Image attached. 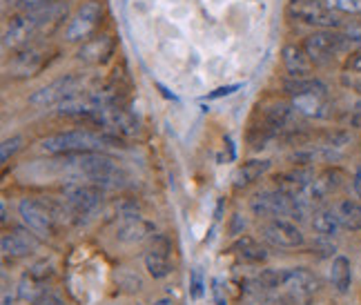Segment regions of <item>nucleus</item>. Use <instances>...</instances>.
I'll return each instance as SVG.
<instances>
[{
  "label": "nucleus",
  "mask_w": 361,
  "mask_h": 305,
  "mask_svg": "<svg viewBox=\"0 0 361 305\" xmlns=\"http://www.w3.org/2000/svg\"><path fill=\"white\" fill-rule=\"evenodd\" d=\"M250 210L259 218H288V220H301L308 216V212L297 203L293 194L283 189H263L257 197L250 201Z\"/></svg>",
  "instance_id": "7ed1b4c3"
},
{
  "label": "nucleus",
  "mask_w": 361,
  "mask_h": 305,
  "mask_svg": "<svg viewBox=\"0 0 361 305\" xmlns=\"http://www.w3.org/2000/svg\"><path fill=\"white\" fill-rule=\"evenodd\" d=\"M203 294H205V274L201 266H194L190 270V297L194 301H199L203 299Z\"/></svg>",
  "instance_id": "a878e982"
},
{
  "label": "nucleus",
  "mask_w": 361,
  "mask_h": 305,
  "mask_svg": "<svg viewBox=\"0 0 361 305\" xmlns=\"http://www.w3.org/2000/svg\"><path fill=\"white\" fill-rule=\"evenodd\" d=\"M270 168H272L270 158H252V161L243 163L241 168L237 170V174H234V187L241 189V187L252 185L255 181H259L263 174L270 172Z\"/></svg>",
  "instance_id": "412c9836"
},
{
  "label": "nucleus",
  "mask_w": 361,
  "mask_h": 305,
  "mask_svg": "<svg viewBox=\"0 0 361 305\" xmlns=\"http://www.w3.org/2000/svg\"><path fill=\"white\" fill-rule=\"evenodd\" d=\"M7 220H9V214H7V203L3 201V203H0V223L7 225Z\"/></svg>",
  "instance_id": "ea45409f"
},
{
  "label": "nucleus",
  "mask_w": 361,
  "mask_h": 305,
  "mask_svg": "<svg viewBox=\"0 0 361 305\" xmlns=\"http://www.w3.org/2000/svg\"><path fill=\"white\" fill-rule=\"evenodd\" d=\"M293 3H326V0H293Z\"/></svg>",
  "instance_id": "c03bdc74"
},
{
  "label": "nucleus",
  "mask_w": 361,
  "mask_h": 305,
  "mask_svg": "<svg viewBox=\"0 0 361 305\" xmlns=\"http://www.w3.org/2000/svg\"><path fill=\"white\" fill-rule=\"evenodd\" d=\"M348 69L355 74H361V51H355L350 54V58H348Z\"/></svg>",
  "instance_id": "e433bc0d"
},
{
  "label": "nucleus",
  "mask_w": 361,
  "mask_h": 305,
  "mask_svg": "<svg viewBox=\"0 0 361 305\" xmlns=\"http://www.w3.org/2000/svg\"><path fill=\"white\" fill-rule=\"evenodd\" d=\"M343 34L348 36V40H350L353 45H357V47L361 49V25H359V23L348 25V27L343 30Z\"/></svg>",
  "instance_id": "473e14b6"
},
{
  "label": "nucleus",
  "mask_w": 361,
  "mask_h": 305,
  "mask_svg": "<svg viewBox=\"0 0 361 305\" xmlns=\"http://www.w3.org/2000/svg\"><path fill=\"white\" fill-rule=\"evenodd\" d=\"M40 247V239L32 230L27 228H13L9 232L3 234V239H0V249H3V256L5 259H25L30 256L32 252Z\"/></svg>",
  "instance_id": "4468645a"
},
{
  "label": "nucleus",
  "mask_w": 361,
  "mask_h": 305,
  "mask_svg": "<svg viewBox=\"0 0 361 305\" xmlns=\"http://www.w3.org/2000/svg\"><path fill=\"white\" fill-rule=\"evenodd\" d=\"M154 305H176L170 297H163V299H157L154 301Z\"/></svg>",
  "instance_id": "79ce46f5"
},
{
  "label": "nucleus",
  "mask_w": 361,
  "mask_h": 305,
  "mask_svg": "<svg viewBox=\"0 0 361 305\" xmlns=\"http://www.w3.org/2000/svg\"><path fill=\"white\" fill-rule=\"evenodd\" d=\"M157 234V225L141 214H125L114 223V239L125 245L145 243Z\"/></svg>",
  "instance_id": "9b49d317"
},
{
  "label": "nucleus",
  "mask_w": 361,
  "mask_h": 305,
  "mask_svg": "<svg viewBox=\"0 0 361 305\" xmlns=\"http://www.w3.org/2000/svg\"><path fill=\"white\" fill-rule=\"evenodd\" d=\"M23 145V136H11V138H5L3 145H0V163H7L16 151L20 149Z\"/></svg>",
  "instance_id": "cd10ccee"
},
{
  "label": "nucleus",
  "mask_w": 361,
  "mask_h": 305,
  "mask_svg": "<svg viewBox=\"0 0 361 305\" xmlns=\"http://www.w3.org/2000/svg\"><path fill=\"white\" fill-rule=\"evenodd\" d=\"M116 134H94L87 130H69L51 134L40 141L45 154H82V151H103L105 147H118Z\"/></svg>",
  "instance_id": "f03ea898"
},
{
  "label": "nucleus",
  "mask_w": 361,
  "mask_h": 305,
  "mask_svg": "<svg viewBox=\"0 0 361 305\" xmlns=\"http://www.w3.org/2000/svg\"><path fill=\"white\" fill-rule=\"evenodd\" d=\"M232 254L237 256L239 261L243 263H250V266H261V263H266L268 261V249L263 247L257 239L252 237H237V241L232 243Z\"/></svg>",
  "instance_id": "6ab92c4d"
},
{
  "label": "nucleus",
  "mask_w": 361,
  "mask_h": 305,
  "mask_svg": "<svg viewBox=\"0 0 361 305\" xmlns=\"http://www.w3.org/2000/svg\"><path fill=\"white\" fill-rule=\"evenodd\" d=\"M61 168L69 181H85L103 189H121L128 185V174L112 156L103 154V151L63 154Z\"/></svg>",
  "instance_id": "f257e3e1"
},
{
  "label": "nucleus",
  "mask_w": 361,
  "mask_h": 305,
  "mask_svg": "<svg viewBox=\"0 0 361 305\" xmlns=\"http://www.w3.org/2000/svg\"><path fill=\"white\" fill-rule=\"evenodd\" d=\"M330 285L335 290L337 294H348L350 292V285H353V266H350V259L337 254L332 259V266H330Z\"/></svg>",
  "instance_id": "aec40b11"
},
{
  "label": "nucleus",
  "mask_w": 361,
  "mask_h": 305,
  "mask_svg": "<svg viewBox=\"0 0 361 305\" xmlns=\"http://www.w3.org/2000/svg\"><path fill=\"white\" fill-rule=\"evenodd\" d=\"M288 13L305 25L319 27V30H339L343 25L339 11L330 9L326 3H290Z\"/></svg>",
  "instance_id": "9d476101"
},
{
  "label": "nucleus",
  "mask_w": 361,
  "mask_h": 305,
  "mask_svg": "<svg viewBox=\"0 0 361 305\" xmlns=\"http://www.w3.org/2000/svg\"><path fill=\"white\" fill-rule=\"evenodd\" d=\"M350 141H353V136H350V132H335V134H330L328 138H326V147H330L332 151H337V154H341V151L350 145Z\"/></svg>",
  "instance_id": "bb28decb"
},
{
  "label": "nucleus",
  "mask_w": 361,
  "mask_h": 305,
  "mask_svg": "<svg viewBox=\"0 0 361 305\" xmlns=\"http://www.w3.org/2000/svg\"><path fill=\"white\" fill-rule=\"evenodd\" d=\"M145 270L152 279H165L172 272V241L165 234H154L145 252Z\"/></svg>",
  "instance_id": "f8f14e48"
},
{
  "label": "nucleus",
  "mask_w": 361,
  "mask_h": 305,
  "mask_svg": "<svg viewBox=\"0 0 361 305\" xmlns=\"http://www.w3.org/2000/svg\"><path fill=\"white\" fill-rule=\"evenodd\" d=\"M237 89H241V85L237 82V85H226V87H219V89H214V92H210L205 96L207 101H214V99H224V96H232Z\"/></svg>",
  "instance_id": "72a5a7b5"
},
{
  "label": "nucleus",
  "mask_w": 361,
  "mask_h": 305,
  "mask_svg": "<svg viewBox=\"0 0 361 305\" xmlns=\"http://www.w3.org/2000/svg\"><path fill=\"white\" fill-rule=\"evenodd\" d=\"M337 214L341 220V228L348 232H361V203L343 199L337 205Z\"/></svg>",
  "instance_id": "393cba45"
},
{
  "label": "nucleus",
  "mask_w": 361,
  "mask_h": 305,
  "mask_svg": "<svg viewBox=\"0 0 361 305\" xmlns=\"http://www.w3.org/2000/svg\"><path fill=\"white\" fill-rule=\"evenodd\" d=\"M63 201L72 207L74 214L78 216V220H82V216H90L92 212H96L101 207L103 199H105V189L92 183H80V181H67L61 187Z\"/></svg>",
  "instance_id": "423d86ee"
},
{
  "label": "nucleus",
  "mask_w": 361,
  "mask_h": 305,
  "mask_svg": "<svg viewBox=\"0 0 361 305\" xmlns=\"http://www.w3.org/2000/svg\"><path fill=\"white\" fill-rule=\"evenodd\" d=\"M30 272L36 276V279H40L43 283H47L51 276H54V263L51 261H47V259H40V261H36L34 266L30 268Z\"/></svg>",
  "instance_id": "c85d7f7f"
},
{
  "label": "nucleus",
  "mask_w": 361,
  "mask_h": 305,
  "mask_svg": "<svg viewBox=\"0 0 361 305\" xmlns=\"http://www.w3.org/2000/svg\"><path fill=\"white\" fill-rule=\"evenodd\" d=\"M43 67H45V54L36 47H30L11 58V63L7 65V74L11 78H30L36 76Z\"/></svg>",
  "instance_id": "2eb2a0df"
},
{
  "label": "nucleus",
  "mask_w": 361,
  "mask_h": 305,
  "mask_svg": "<svg viewBox=\"0 0 361 305\" xmlns=\"http://www.w3.org/2000/svg\"><path fill=\"white\" fill-rule=\"evenodd\" d=\"M112 54H114V38L103 34V36L85 40V43L80 45V49L76 51V58L85 65H101V63H107Z\"/></svg>",
  "instance_id": "dca6fc26"
},
{
  "label": "nucleus",
  "mask_w": 361,
  "mask_h": 305,
  "mask_svg": "<svg viewBox=\"0 0 361 305\" xmlns=\"http://www.w3.org/2000/svg\"><path fill=\"white\" fill-rule=\"evenodd\" d=\"M350 45L353 43L345 34L337 30H322L305 38L303 49L308 54V58L312 61V65H328L332 58H337L339 54L348 51Z\"/></svg>",
  "instance_id": "20e7f679"
},
{
  "label": "nucleus",
  "mask_w": 361,
  "mask_h": 305,
  "mask_svg": "<svg viewBox=\"0 0 361 305\" xmlns=\"http://www.w3.org/2000/svg\"><path fill=\"white\" fill-rule=\"evenodd\" d=\"M312 230L322 239L337 237L339 230H341V220H339L337 210H330V207H322V210H317L314 216H312Z\"/></svg>",
  "instance_id": "4be33fe9"
},
{
  "label": "nucleus",
  "mask_w": 361,
  "mask_h": 305,
  "mask_svg": "<svg viewBox=\"0 0 361 305\" xmlns=\"http://www.w3.org/2000/svg\"><path fill=\"white\" fill-rule=\"evenodd\" d=\"M221 212H224V201H219V203H216V212H214V218H216V220L221 218Z\"/></svg>",
  "instance_id": "37998d69"
},
{
  "label": "nucleus",
  "mask_w": 361,
  "mask_h": 305,
  "mask_svg": "<svg viewBox=\"0 0 361 305\" xmlns=\"http://www.w3.org/2000/svg\"><path fill=\"white\" fill-rule=\"evenodd\" d=\"M281 58L286 65V72L290 78H310L312 74V61L308 58L303 47L299 45H286L281 51Z\"/></svg>",
  "instance_id": "a211bd4d"
},
{
  "label": "nucleus",
  "mask_w": 361,
  "mask_h": 305,
  "mask_svg": "<svg viewBox=\"0 0 361 305\" xmlns=\"http://www.w3.org/2000/svg\"><path fill=\"white\" fill-rule=\"evenodd\" d=\"M353 189H355V194H357V199L361 201V163L357 165V170H355V174H353Z\"/></svg>",
  "instance_id": "4c0bfd02"
},
{
  "label": "nucleus",
  "mask_w": 361,
  "mask_h": 305,
  "mask_svg": "<svg viewBox=\"0 0 361 305\" xmlns=\"http://www.w3.org/2000/svg\"><path fill=\"white\" fill-rule=\"evenodd\" d=\"M80 82H82V78L78 74H65V76H61L56 80H51L49 85L36 89L30 96V105L38 107V109H45V107H51V105H61L65 99H69V96H74L76 92H80Z\"/></svg>",
  "instance_id": "1a4fd4ad"
},
{
  "label": "nucleus",
  "mask_w": 361,
  "mask_h": 305,
  "mask_svg": "<svg viewBox=\"0 0 361 305\" xmlns=\"http://www.w3.org/2000/svg\"><path fill=\"white\" fill-rule=\"evenodd\" d=\"M210 285H212V287H210V292H212V301H214V305H228L224 279H219V276H214Z\"/></svg>",
  "instance_id": "7c9ffc66"
},
{
  "label": "nucleus",
  "mask_w": 361,
  "mask_h": 305,
  "mask_svg": "<svg viewBox=\"0 0 361 305\" xmlns=\"http://www.w3.org/2000/svg\"><path fill=\"white\" fill-rule=\"evenodd\" d=\"M18 214L27 230H32L40 239H51L56 234V218L49 212V207L40 199H20Z\"/></svg>",
  "instance_id": "6e6552de"
},
{
  "label": "nucleus",
  "mask_w": 361,
  "mask_h": 305,
  "mask_svg": "<svg viewBox=\"0 0 361 305\" xmlns=\"http://www.w3.org/2000/svg\"><path fill=\"white\" fill-rule=\"evenodd\" d=\"M261 239L270 243L272 247H281V249H299L305 245V237L301 228L295 220L288 218H266L259 225Z\"/></svg>",
  "instance_id": "0eeeda50"
},
{
  "label": "nucleus",
  "mask_w": 361,
  "mask_h": 305,
  "mask_svg": "<svg viewBox=\"0 0 361 305\" xmlns=\"http://www.w3.org/2000/svg\"><path fill=\"white\" fill-rule=\"evenodd\" d=\"M350 127L361 132V101L353 107V114H350Z\"/></svg>",
  "instance_id": "c9c22d12"
},
{
  "label": "nucleus",
  "mask_w": 361,
  "mask_h": 305,
  "mask_svg": "<svg viewBox=\"0 0 361 305\" xmlns=\"http://www.w3.org/2000/svg\"><path fill=\"white\" fill-rule=\"evenodd\" d=\"M283 89L290 96H299V94H319V96H328V85L322 78H288L283 82Z\"/></svg>",
  "instance_id": "b1692460"
},
{
  "label": "nucleus",
  "mask_w": 361,
  "mask_h": 305,
  "mask_svg": "<svg viewBox=\"0 0 361 305\" xmlns=\"http://www.w3.org/2000/svg\"><path fill=\"white\" fill-rule=\"evenodd\" d=\"M326 5L339 13H361V0H326Z\"/></svg>",
  "instance_id": "c756f323"
},
{
  "label": "nucleus",
  "mask_w": 361,
  "mask_h": 305,
  "mask_svg": "<svg viewBox=\"0 0 361 305\" xmlns=\"http://www.w3.org/2000/svg\"><path fill=\"white\" fill-rule=\"evenodd\" d=\"M157 87H159V89H161V94H163V96H165V99H172V101H176V96H174V94H172V92H170V89H165V87H163V85H161V82H159V85H157Z\"/></svg>",
  "instance_id": "a19ab883"
},
{
  "label": "nucleus",
  "mask_w": 361,
  "mask_h": 305,
  "mask_svg": "<svg viewBox=\"0 0 361 305\" xmlns=\"http://www.w3.org/2000/svg\"><path fill=\"white\" fill-rule=\"evenodd\" d=\"M16 299H18V294L9 292V285L5 283V285H3V305H11Z\"/></svg>",
  "instance_id": "58836bf2"
},
{
  "label": "nucleus",
  "mask_w": 361,
  "mask_h": 305,
  "mask_svg": "<svg viewBox=\"0 0 361 305\" xmlns=\"http://www.w3.org/2000/svg\"><path fill=\"white\" fill-rule=\"evenodd\" d=\"M341 185H343V172L337 168H328L322 174H317L314 181L308 187H303L299 194H295V199L305 212H310V210H317L322 203H326L330 194L341 189Z\"/></svg>",
  "instance_id": "39448f33"
},
{
  "label": "nucleus",
  "mask_w": 361,
  "mask_h": 305,
  "mask_svg": "<svg viewBox=\"0 0 361 305\" xmlns=\"http://www.w3.org/2000/svg\"><path fill=\"white\" fill-rule=\"evenodd\" d=\"M245 218L241 214H234L232 220H230V234L232 237H243V232H245Z\"/></svg>",
  "instance_id": "2f4dec72"
},
{
  "label": "nucleus",
  "mask_w": 361,
  "mask_h": 305,
  "mask_svg": "<svg viewBox=\"0 0 361 305\" xmlns=\"http://www.w3.org/2000/svg\"><path fill=\"white\" fill-rule=\"evenodd\" d=\"M293 107L295 112L305 116V118H317L324 120L330 118V103L328 96H319V94H299L293 96Z\"/></svg>",
  "instance_id": "f3484780"
},
{
  "label": "nucleus",
  "mask_w": 361,
  "mask_h": 305,
  "mask_svg": "<svg viewBox=\"0 0 361 305\" xmlns=\"http://www.w3.org/2000/svg\"><path fill=\"white\" fill-rule=\"evenodd\" d=\"M101 18H103V5L99 0H87V3H82V7L74 13V18L69 20L65 30V38L69 43H78V40L87 38L96 30V25L101 23Z\"/></svg>",
  "instance_id": "ddd939ff"
},
{
  "label": "nucleus",
  "mask_w": 361,
  "mask_h": 305,
  "mask_svg": "<svg viewBox=\"0 0 361 305\" xmlns=\"http://www.w3.org/2000/svg\"><path fill=\"white\" fill-rule=\"evenodd\" d=\"M32 305H65V301L59 297V294H54V292H47L45 297H40L36 303H32Z\"/></svg>",
  "instance_id": "f704fd0d"
},
{
  "label": "nucleus",
  "mask_w": 361,
  "mask_h": 305,
  "mask_svg": "<svg viewBox=\"0 0 361 305\" xmlns=\"http://www.w3.org/2000/svg\"><path fill=\"white\" fill-rule=\"evenodd\" d=\"M47 283H43L40 279H36V276L27 270L20 279H18V283H16V294H18V299L20 301H25V303H36L40 297H45L49 290L45 287Z\"/></svg>",
  "instance_id": "5701e85b"
}]
</instances>
